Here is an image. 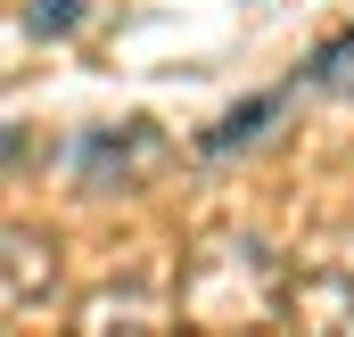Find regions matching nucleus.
I'll return each mask as SVG.
<instances>
[{"label": "nucleus", "instance_id": "obj_3", "mask_svg": "<svg viewBox=\"0 0 354 337\" xmlns=\"http://www.w3.org/2000/svg\"><path fill=\"white\" fill-rule=\"evenodd\" d=\"M272 115H280V99H248V107H231V115L206 132V157H231L239 140H256V124H272Z\"/></svg>", "mask_w": 354, "mask_h": 337}, {"label": "nucleus", "instance_id": "obj_5", "mask_svg": "<svg viewBox=\"0 0 354 337\" xmlns=\"http://www.w3.org/2000/svg\"><path fill=\"white\" fill-rule=\"evenodd\" d=\"M33 25H41V33H66V25H75V0H41Z\"/></svg>", "mask_w": 354, "mask_h": 337}, {"label": "nucleus", "instance_id": "obj_2", "mask_svg": "<svg viewBox=\"0 0 354 337\" xmlns=\"http://www.w3.org/2000/svg\"><path fill=\"white\" fill-rule=\"evenodd\" d=\"M50 280H58L50 239H33V231H8V222H0V321H25V313L50 296Z\"/></svg>", "mask_w": 354, "mask_h": 337}, {"label": "nucleus", "instance_id": "obj_4", "mask_svg": "<svg viewBox=\"0 0 354 337\" xmlns=\"http://www.w3.org/2000/svg\"><path fill=\"white\" fill-rule=\"evenodd\" d=\"M305 83H322V90H354V33H338L330 50H313V58H305Z\"/></svg>", "mask_w": 354, "mask_h": 337}, {"label": "nucleus", "instance_id": "obj_1", "mask_svg": "<svg viewBox=\"0 0 354 337\" xmlns=\"http://www.w3.org/2000/svg\"><path fill=\"white\" fill-rule=\"evenodd\" d=\"M288 313L313 329H354V239L305 247V263L288 271Z\"/></svg>", "mask_w": 354, "mask_h": 337}]
</instances>
